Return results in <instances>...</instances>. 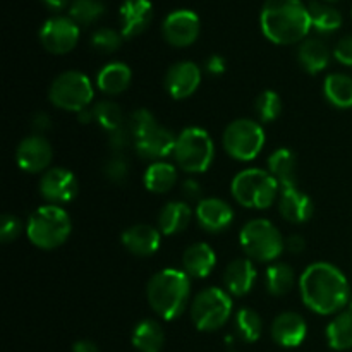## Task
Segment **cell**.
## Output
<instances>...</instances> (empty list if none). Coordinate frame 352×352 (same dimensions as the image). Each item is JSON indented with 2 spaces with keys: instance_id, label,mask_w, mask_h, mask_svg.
I'll use <instances>...</instances> for the list:
<instances>
[{
  "instance_id": "13",
  "label": "cell",
  "mask_w": 352,
  "mask_h": 352,
  "mask_svg": "<svg viewBox=\"0 0 352 352\" xmlns=\"http://www.w3.org/2000/svg\"><path fill=\"white\" fill-rule=\"evenodd\" d=\"M40 195L50 205H65L72 201L79 192V184L76 175L69 168L54 167L48 168L40 179Z\"/></svg>"
},
{
  "instance_id": "38",
  "label": "cell",
  "mask_w": 352,
  "mask_h": 352,
  "mask_svg": "<svg viewBox=\"0 0 352 352\" xmlns=\"http://www.w3.org/2000/svg\"><path fill=\"white\" fill-rule=\"evenodd\" d=\"M122 40L124 36L120 31L112 30V28H100V30H96L95 33L91 34L89 43H91L93 50L107 55L119 50L120 45H122Z\"/></svg>"
},
{
  "instance_id": "8",
  "label": "cell",
  "mask_w": 352,
  "mask_h": 352,
  "mask_svg": "<svg viewBox=\"0 0 352 352\" xmlns=\"http://www.w3.org/2000/svg\"><path fill=\"white\" fill-rule=\"evenodd\" d=\"M239 243L248 258L256 261H274L284 253L285 239L277 227L265 219H254L241 229Z\"/></svg>"
},
{
  "instance_id": "41",
  "label": "cell",
  "mask_w": 352,
  "mask_h": 352,
  "mask_svg": "<svg viewBox=\"0 0 352 352\" xmlns=\"http://www.w3.org/2000/svg\"><path fill=\"white\" fill-rule=\"evenodd\" d=\"M21 232H23V223H21V220L17 219L16 215L7 213V215L2 217V226H0V241H2L3 244L16 241L17 237L21 236Z\"/></svg>"
},
{
  "instance_id": "19",
  "label": "cell",
  "mask_w": 352,
  "mask_h": 352,
  "mask_svg": "<svg viewBox=\"0 0 352 352\" xmlns=\"http://www.w3.org/2000/svg\"><path fill=\"white\" fill-rule=\"evenodd\" d=\"M120 241H122V246L131 254L146 258L157 253L158 248H160L162 232L157 227L146 226V223H138V226H133L124 230Z\"/></svg>"
},
{
  "instance_id": "1",
  "label": "cell",
  "mask_w": 352,
  "mask_h": 352,
  "mask_svg": "<svg viewBox=\"0 0 352 352\" xmlns=\"http://www.w3.org/2000/svg\"><path fill=\"white\" fill-rule=\"evenodd\" d=\"M299 291L305 305L318 315L340 313L351 301V287L346 275L325 261L309 265L302 272Z\"/></svg>"
},
{
  "instance_id": "47",
  "label": "cell",
  "mask_w": 352,
  "mask_h": 352,
  "mask_svg": "<svg viewBox=\"0 0 352 352\" xmlns=\"http://www.w3.org/2000/svg\"><path fill=\"white\" fill-rule=\"evenodd\" d=\"M72 351L74 352H100L98 347H96V344H93L91 340H78V342L74 344V347H72Z\"/></svg>"
},
{
  "instance_id": "12",
  "label": "cell",
  "mask_w": 352,
  "mask_h": 352,
  "mask_svg": "<svg viewBox=\"0 0 352 352\" xmlns=\"http://www.w3.org/2000/svg\"><path fill=\"white\" fill-rule=\"evenodd\" d=\"M41 45L47 52L55 55H64L74 50L79 41V26L65 16H54L40 28Z\"/></svg>"
},
{
  "instance_id": "5",
  "label": "cell",
  "mask_w": 352,
  "mask_h": 352,
  "mask_svg": "<svg viewBox=\"0 0 352 352\" xmlns=\"http://www.w3.org/2000/svg\"><path fill=\"white\" fill-rule=\"evenodd\" d=\"M72 222L62 206L45 205L34 210L28 219L26 234L31 244L40 250H55L69 239Z\"/></svg>"
},
{
  "instance_id": "33",
  "label": "cell",
  "mask_w": 352,
  "mask_h": 352,
  "mask_svg": "<svg viewBox=\"0 0 352 352\" xmlns=\"http://www.w3.org/2000/svg\"><path fill=\"white\" fill-rule=\"evenodd\" d=\"M91 110L95 122H98L105 133H112V131L120 129L127 124L120 105L112 100H100L95 105H91Z\"/></svg>"
},
{
  "instance_id": "29",
  "label": "cell",
  "mask_w": 352,
  "mask_h": 352,
  "mask_svg": "<svg viewBox=\"0 0 352 352\" xmlns=\"http://www.w3.org/2000/svg\"><path fill=\"white\" fill-rule=\"evenodd\" d=\"M165 342L164 329L155 320H141L133 330V346L140 352H160Z\"/></svg>"
},
{
  "instance_id": "49",
  "label": "cell",
  "mask_w": 352,
  "mask_h": 352,
  "mask_svg": "<svg viewBox=\"0 0 352 352\" xmlns=\"http://www.w3.org/2000/svg\"><path fill=\"white\" fill-rule=\"evenodd\" d=\"M322 2H325V3H336V2H339V0H322Z\"/></svg>"
},
{
  "instance_id": "35",
  "label": "cell",
  "mask_w": 352,
  "mask_h": 352,
  "mask_svg": "<svg viewBox=\"0 0 352 352\" xmlns=\"http://www.w3.org/2000/svg\"><path fill=\"white\" fill-rule=\"evenodd\" d=\"M103 14H105V6L102 0H72L69 7V17L79 28L96 23Z\"/></svg>"
},
{
  "instance_id": "9",
  "label": "cell",
  "mask_w": 352,
  "mask_h": 352,
  "mask_svg": "<svg viewBox=\"0 0 352 352\" xmlns=\"http://www.w3.org/2000/svg\"><path fill=\"white\" fill-rule=\"evenodd\" d=\"M95 96L91 81L79 71H65L52 81L48 100L52 105L67 112H82L89 109Z\"/></svg>"
},
{
  "instance_id": "2",
  "label": "cell",
  "mask_w": 352,
  "mask_h": 352,
  "mask_svg": "<svg viewBox=\"0 0 352 352\" xmlns=\"http://www.w3.org/2000/svg\"><path fill=\"white\" fill-rule=\"evenodd\" d=\"M261 31L275 45L301 43L311 30L308 6L301 0H267L260 14Z\"/></svg>"
},
{
  "instance_id": "6",
  "label": "cell",
  "mask_w": 352,
  "mask_h": 352,
  "mask_svg": "<svg viewBox=\"0 0 352 352\" xmlns=\"http://www.w3.org/2000/svg\"><path fill=\"white\" fill-rule=\"evenodd\" d=\"M230 191L244 208L267 210L278 198V182L268 170L246 168L234 177Z\"/></svg>"
},
{
  "instance_id": "46",
  "label": "cell",
  "mask_w": 352,
  "mask_h": 352,
  "mask_svg": "<svg viewBox=\"0 0 352 352\" xmlns=\"http://www.w3.org/2000/svg\"><path fill=\"white\" fill-rule=\"evenodd\" d=\"M31 126H33V129L36 131V134H41V136H43L45 131L52 127V120L50 117H48V113L38 112L36 116L33 117V120H31Z\"/></svg>"
},
{
  "instance_id": "3",
  "label": "cell",
  "mask_w": 352,
  "mask_h": 352,
  "mask_svg": "<svg viewBox=\"0 0 352 352\" xmlns=\"http://www.w3.org/2000/svg\"><path fill=\"white\" fill-rule=\"evenodd\" d=\"M191 277L184 270L165 268L157 272L146 285V299L160 318L172 322L188 308Z\"/></svg>"
},
{
  "instance_id": "20",
  "label": "cell",
  "mask_w": 352,
  "mask_h": 352,
  "mask_svg": "<svg viewBox=\"0 0 352 352\" xmlns=\"http://www.w3.org/2000/svg\"><path fill=\"white\" fill-rule=\"evenodd\" d=\"M278 212L287 222L299 226L311 219L315 205H313V199L296 186V188L282 189L278 196Z\"/></svg>"
},
{
  "instance_id": "42",
  "label": "cell",
  "mask_w": 352,
  "mask_h": 352,
  "mask_svg": "<svg viewBox=\"0 0 352 352\" xmlns=\"http://www.w3.org/2000/svg\"><path fill=\"white\" fill-rule=\"evenodd\" d=\"M333 57L344 65L352 67V34L344 36L342 40L337 41L336 48H333Z\"/></svg>"
},
{
  "instance_id": "28",
  "label": "cell",
  "mask_w": 352,
  "mask_h": 352,
  "mask_svg": "<svg viewBox=\"0 0 352 352\" xmlns=\"http://www.w3.org/2000/svg\"><path fill=\"white\" fill-rule=\"evenodd\" d=\"M144 188L155 195H164L168 192L177 184V168L167 162H153L144 172Z\"/></svg>"
},
{
  "instance_id": "27",
  "label": "cell",
  "mask_w": 352,
  "mask_h": 352,
  "mask_svg": "<svg viewBox=\"0 0 352 352\" xmlns=\"http://www.w3.org/2000/svg\"><path fill=\"white\" fill-rule=\"evenodd\" d=\"M298 62L308 74H318L330 62L329 47L318 38H308L299 45Z\"/></svg>"
},
{
  "instance_id": "17",
  "label": "cell",
  "mask_w": 352,
  "mask_h": 352,
  "mask_svg": "<svg viewBox=\"0 0 352 352\" xmlns=\"http://www.w3.org/2000/svg\"><path fill=\"white\" fill-rule=\"evenodd\" d=\"M120 33L124 40L140 36L153 19V6L150 0H124L119 10Z\"/></svg>"
},
{
  "instance_id": "25",
  "label": "cell",
  "mask_w": 352,
  "mask_h": 352,
  "mask_svg": "<svg viewBox=\"0 0 352 352\" xmlns=\"http://www.w3.org/2000/svg\"><path fill=\"white\" fill-rule=\"evenodd\" d=\"M133 79V72H131L129 65L124 62H110L105 64L96 74V86L105 95H120L126 91Z\"/></svg>"
},
{
  "instance_id": "7",
  "label": "cell",
  "mask_w": 352,
  "mask_h": 352,
  "mask_svg": "<svg viewBox=\"0 0 352 352\" xmlns=\"http://www.w3.org/2000/svg\"><path fill=\"white\" fill-rule=\"evenodd\" d=\"M174 158L179 168L188 174H201L213 164L215 143L201 127H186L175 141Z\"/></svg>"
},
{
  "instance_id": "4",
  "label": "cell",
  "mask_w": 352,
  "mask_h": 352,
  "mask_svg": "<svg viewBox=\"0 0 352 352\" xmlns=\"http://www.w3.org/2000/svg\"><path fill=\"white\" fill-rule=\"evenodd\" d=\"M127 127L133 136V146L143 160L160 162L174 155L177 136L168 127L160 126L153 113L146 109H138L127 119Z\"/></svg>"
},
{
  "instance_id": "14",
  "label": "cell",
  "mask_w": 352,
  "mask_h": 352,
  "mask_svg": "<svg viewBox=\"0 0 352 352\" xmlns=\"http://www.w3.org/2000/svg\"><path fill=\"white\" fill-rule=\"evenodd\" d=\"M201 23L198 14L189 9H179L168 14L162 24L165 41L172 47L184 48L195 43L199 36Z\"/></svg>"
},
{
  "instance_id": "37",
  "label": "cell",
  "mask_w": 352,
  "mask_h": 352,
  "mask_svg": "<svg viewBox=\"0 0 352 352\" xmlns=\"http://www.w3.org/2000/svg\"><path fill=\"white\" fill-rule=\"evenodd\" d=\"M254 112L261 122H274L282 113V100L274 89H265L254 102Z\"/></svg>"
},
{
  "instance_id": "26",
  "label": "cell",
  "mask_w": 352,
  "mask_h": 352,
  "mask_svg": "<svg viewBox=\"0 0 352 352\" xmlns=\"http://www.w3.org/2000/svg\"><path fill=\"white\" fill-rule=\"evenodd\" d=\"M192 210L184 201H170L158 213V230L164 236H175L188 229L191 223Z\"/></svg>"
},
{
  "instance_id": "45",
  "label": "cell",
  "mask_w": 352,
  "mask_h": 352,
  "mask_svg": "<svg viewBox=\"0 0 352 352\" xmlns=\"http://www.w3.org/2000/svg\"><path fill=\"white\" fill-rule=\"evenodd\" d=\"M305 248H306V241L305 237L299 236V234H292V236H289L287 239H285V250H287L289 253L299 254L305 251Z\"/></svg>"
},
{
  "instance_id": "39",
  "label": "cell",
  "mask_w": 352,
  "mask_h": 352,
  "mask_svg": "<svg viewBox=\"0 0 352 352\" xmlns=\"http://www.w3.org/2000/svg\"><path fill=\"white\" fill-rule=\"evenodd\" d=\"M103 175L112 184H124L129 177V162H127L126 155H112L103 164Z\"/></svg>"
},
{
  "instance_id": "30",
  "label": "cell",
  "mask_w": 352,
  "mask_h": 352,
  "mask_svg": "<svg viewBox=\"0 0 352 352\" xmlns=\"http://www.w3.org/2000/svg\"><path fill=\"white\" fill-rule=\"evenodd\" d=\"M323 95L337 109H351L352 107V78L342 72H333L325 78Z\"/></svg>"
},
{
  "instance_id": "21",
  "label": "cell",
  "mask_w": 352,
  "mask_h": 352,
  "mask_svg": "<svg viewBox=\"0 0 352 352\" xmlns=\"http://www.w3.org/2000/svg\"><path fill=\"white\" fill-rule=\"evenodd\" d=\"M308 327L305 318L298 313L285 311L280 313L272 323V337L282 347H298L306 339Z\"/></svg>"
},
{
  "instance_id": "40",
  "label": "cell",
  "mask_w": 352,
  "mask_h": 352,
  "mask_svg": "<svg viewBox=\"0 0 352 352\" xmlns=\"http://www.w3.org/2000/svg\"><path fill=\"white\" fill-rule=\"evenodd\" d=\"M107 144H109L112 155H126V151L133 146V136L127 124L120 129L107 133Z\"/></svg>"
},
{
  "instance_id": "10",
  "label": "cell",
  "mask_w": 352,
  "mask_h": 352,
  "mask_svg": "<svg viewBox=\"0 0 352 352\" xmlns=\"http://www.w3.org/2000/svg\"><path fill=\"white\" fill-rule=\"evenodd\" d=\"M230 315H232V299L223 289H203L191 302V320L196 329L201 332H215L229 322Z\"/></svg>"
},
{
  "instance_id": "24",
  "label": "cell",
  "mask_w": 352,
  "mask_h": 352,
  "mask_svg": "<svg viewBox=\"0 0 352 352\" xmlns=\"http://www.w3.org/2000/svg\"><path fill=\"white\" fill-rule=\"evenodd\" d=\"M268 172L282 189L298 186V157L289 148H278L268 157Z\"/></svg>"
},
{
  "instance_id": "11",
  "label": "cell",
  "mask_w": 352,
  "mask_h": 352,
  "mask_svg": "<svg viewBox=\"0 0 352 352\" xmlns=\"http://www.w3.org/2000/svg\"><path fill=\"white\" fill-rule=\"evenodd\" d=\"M223 150L239 162H251L265 146V131L261 124L251 119H237L226 127L222 136Z\"/></svg>"
},
{
  "instance_id": "36",
  "label": "cell",
  "mask_w": 352,
  "mask_h": 352,
  "mask_svg": "<svg viewBox=\"0 0 352 352\" xmlns=\"http://www.w3.org/2000/svg\"><path fill=\"white\" fill-rule=\"evenodd\" d=\"M263 322L260 315L251 308H243L236 313V330L246 342H256L261 336Z\"/></svg>"
},
{
  "instance_id": "44",
  "label": "cell",
  "mask_w": 352,
  "mask_h": 352,
  "mask_svg": "<svg viewBox=\"0 0 352 352\" xmlns=\"http://www.w3.org/2000/svg\"><path fill=\"white\" fill-rule=\"evenodd\" d=\"M182 195L191 201H196L201 196V186L195 179H188V181L182 182Z\"/></svg>"
},
{
  "instance_id": "15",
  "label": "cell",
  "mask_w": 352,
  "mask_h": 352,
  "mask_svg": "<svg viewBox=\"0 0 352 352\" xmlns=\"http://www.w3.org/2000/svg\"><path fill=\"white\" fill-rule=\"evenodd\" d=\"M52 160H54V148L41 134L26 136L16 150L17 165L28 174H40L47 170Z\"/></svg>"
},
{
  "instance_id": "32",
  "label": "cell",
  "mask_w": 352,
  "mask_h": 352,
  "mask_svg": "<svg viewBox=\"0 0 352 352\" xmlns=\"http://www.w3.org/2000/svg\"><path fill=\"white\" fill-rule=\"evenodd\" d=\"M327 340L336 351L352 349V309L340 311L327 327Z\"/></svg>"
},
{
  "instance_id": "18",
  "label": "cell",
  "mask_w": 352,
  "mask_h": 352,
  "mask_svg": "<svg viewBox=\"0 0 352 352\" xmlns=\"http://www.w3.org/2000/svg\"><path fill=\"white\" fill-rule=\"evenodd\" d=\"M196 220L208 232L217 234L229 229L234 220V210L220 198L201 199L196 206Z\"/></svg>"
},
{
  "instance_id": "22",
  "label": "cell",
  "mask_w": 352,
  "mask_h": 352,
  "mask_svg": "<svg viewBox=\"0 0 352 352\" xmlns=\"http://www.w3.org/2000/svg\"><path fill=\"white\" fill-rule=\"evenodd\" d=\"M256 282V268L248 258H239L227 265L223 272V285L230 296H246Z\"/></svg>"
},
{
  "instance_id": "16",
  "label": "cell",
  "mask_w": 352,
  "mask_h": 352,
  "mask_svg": "<svg viewBox=\"0 0 352 352\" xmlns=\"http://www.w3.org/2000/svg\"><path fill=\"white\" fill-rule=\"evenodd\" d=\"M201 82V69L189 60L175 62L165 74V89L174 100H186L195 95Z\"/></svg>"
},
{
  "instance_id": "50",
  "label": "cell",
  "mask_w": 352,
  "mask_h": 352,
  "mask_svg": "<svg viewBox=\"0 0 352 352\" xmlns=\"http://www.w3.org/2000/svg\"><path fill=\"white\" fill-rule=\"evenodd\" d=\"M349 309H352V294H351V301H349Z\"/></svg>"
},
{
  "instance_id": "43",
  "label": "cell",
  "mask_w": 352,
  "mask_h": 352,
  "mask_svg": "<svg viewBox=\"0 0 352 352\" xmlns=\"http://www.w3.org/2000/svg\"><path fill=\"white\" fill-rule=\"evenodd\" d=\"M205 67H206V72H210L212 76L223 74L227 69L226 58L220 57V55H210V57L205 60Z\"/></svg>"
},
{
  "instance_id": "34",
  "label": "cell",
  "mask_w": 352,
  "mask_h": 352,
  "mask_svg": "<svg viewBox=\"0 0 352 352\" xmlns=\"http://www.w3.org/2000/svg\"><path fill=\"white\" fill-rule=\"evenodd\" d=\"M296 275L292 267H289L287 263H275L272 265L267 270V277H265V285H267V291L270 292L275 298H280V296L289 294L294 287Z\"/></svg>"
},
{
  "instance_id": "48",
  "label": "cell",
  "mask_w": 352,
  "mask_h": 352,
  "mask_svg": "<svg viewBox=\"0 0 352 352\" xmlns=\"http://www.w3.org/2000/svg\"><path fill=\"white\" fill-rule=\"evenodd\" d=\"M41 2L47 6V9L55 10V12H58V10L65 9L69 6V0H41Z\"/></svg>"
},
{
  "instance_id": "31",
  "label": "cell",
  "mask_w": 352,
  "mask_h": 352,
  "mask_svg": "<svg viewBox=\"0 0 352 352\" xmlns=\"http://www.w3.org/2000/svg\"><path fill=\"white\" fill-rule=\"evenodd\" d=\"M309 17H311V28L322 34H332L342 26V14L333 6L325 2H309L308 6Z\"/></svg>"
},
{
  "instance_id": "23",
  "label": "cell",
  "mask_w": 352,
  "mask_h": 352,
  "mask_svg": "<svg viewBox=\"0 0 352 352\" xmlns=\"http://www.w3.org/2000/svg\"><path fill=\"white\" fill-rule=\"evenodd\" d=\"M217 265V254L206 243L191 244L182 253V270L191 278H206Z\"/></svg>"
}]
</instances>
